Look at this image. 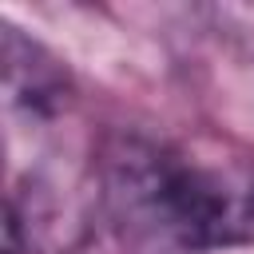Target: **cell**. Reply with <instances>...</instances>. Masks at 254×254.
Returning a JSON list of instances; mask_svg holds the SVG:
<instances>
[{
    "instance_id": "1",
    "label": "cell",
    "mask_w": 254,
    "mask_h": 254,
    "mask_svg": "<svg viewBox=\"0 0 254 254\" xmlns=\"http://www.w3.org/2000/svg\"><path fill=\"white\" fill-rule=\"evenodd\" d=\"M99 198L147 254H206L254 242V151L218 139L111 135L99 151Z\"/></svg>"
},
{
    "instance_id": "2",
    "label": "cell",
    "mask_w": 254,
    "mask_h": 254,
    "mask_svg": "<svg viewBox=\"0 0 254 254\" xmlns=\"http://www.w3.org/2000/svg\"><path fill=\"white\" fill-rule=\"evenodd\" d=\"M0 67H4V95H8V103L28 111L32 119H48V115H56L67 103V91H71L67 67L44 44L28 40L12 24H4Z\"/></svg>"
}]
</instances>
